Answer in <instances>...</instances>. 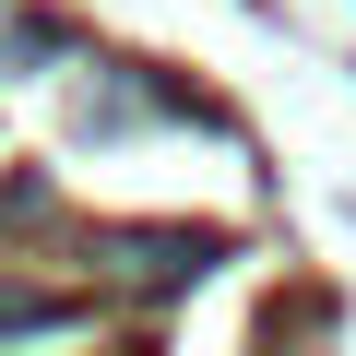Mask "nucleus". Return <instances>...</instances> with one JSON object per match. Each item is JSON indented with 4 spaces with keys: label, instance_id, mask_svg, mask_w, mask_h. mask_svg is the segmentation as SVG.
<instances>
[{
    "label": "nucleus",
    "instance_id": "nucleus-1",
    "mask_svg": "<svg viewBox=\"0 0 356 356\" xmlns=\"http://www.w3.org/2000/svg\"><path fill=\"white\" fill-rule=\"evenodd\" d=\"M107 261H119L131 285H191V273L226 261V238H107Z\"/></svg>",
    "mask_w": 356,
    "mask_h": 356
},
{
    "label": "nucleus",
    "instance_id": "nucleus-2",
    "mask_svg": "<svg viewBox=\"0 0 356 356\" xmlns=\"http://www.w3.org/2000/svg\"><path fill=\"white\" fill-rule=\"evenodd\" d=\"M72 297H36V285H0V332H60Z\"/></svg>",
    "mask_w": 356,
    "mask_h": 356
}]
</instances>
